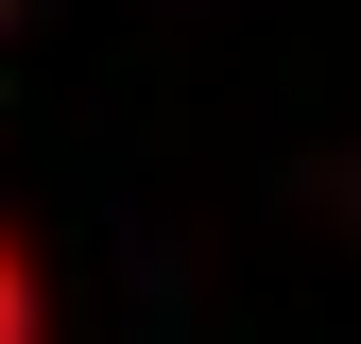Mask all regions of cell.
Masks as SVG:
<instances>
[{
  "mask_svg": "<svg viewBox=\"0 0 361 344\" xmlns=\"http://www.w3.org/2000/svg\"><path fill=\"white\" fill-rule=\"evenodd\" d=\"M0 344H52V276H35L18 224H0Z\"/></svg>",
  "mask_w": 361,
  "mask_h": 344,
  "instance_id": "obj_1",
  "label": "cell"
}]
</instances>
